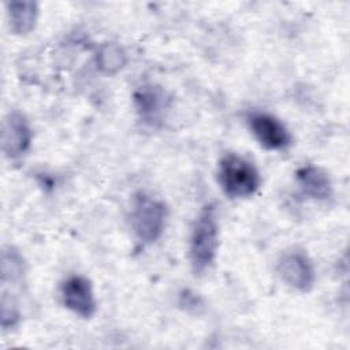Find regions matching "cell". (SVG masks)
<instances>
[{
  "label": "cell",
  "mask_w": 350,
  "mask_h": 350,
  "mask_svg": "<svg viewBox=\"0 0 350 350\" xmlns=\"http://www.w3.org/2000/svg\"><path fill=\"white\" fill-rule=\"evenodd\" d=\"M179 305L182 308H185L186 310H194V312H198L200 308L204 306L202 304V299L196 294V293H191L190 290H183L180 294H179Z\"/></svg>",
  "instance_id": "13"
},
{
  "label": "cell",
  "mask_w": 350,
  "mask_h": 350,
  "mask_svg": "<svg viewBox=\"0 0 350 350\" xmlns=\"http://www.w3.org/2000/svg\"><path fill=\"white\" fill-rule=\"evenodd\" d=\"M60 298L66 309L82 319L93 317L97 310L93 284L82 275H71L62 283Z\"/></svg>",
  "instance_id": "6"
},
{
  "label": "cell",
  "mask_w": 350,
  "mask_h": 350,
  "mask_svg": "<svg viewBox=\"0 0 350 350\" xmlns=\"http://www.w3.org/2000/svg\"><path fill=\"white\" fill-rule=\"evenodd\" d=\"M295 179L301 191L316 201H327L332 197L334 187L328 172L313 164H305L295 171Z\"/></svg>",
  "instance_id": "9"
},
{
  "label": "cell",
  "mask_w": 350,
  "mask_h": 350,
  "mask_svg": "<svg viewBox=\"0 0 350 350\" xmlns=\"http://www.w3.org/2000/svg\"><path fill=\"white\" fill-rule=\"evenodd\" d=\"M217 182L228 198H247L258 190L261 178L252 161L237 153H226L217 165Z\"/></svg>",
  "instance_id": "2"
},
{
  "label": "cell",
  "mask_w": 350,
  "mask_h": 350,
  "mask_svg": "<svg viewBox=\"0 0 350 350\" xmlns=\"http://www.w3.org/2000/svg\"><path fill=\"white\" fill-rule=\"evenodd\" d=\"M168 217L167 205L144 191L134 196L130 211V226L135 238L145 245L156 242L164 232Z\"/></svg>",
  "instance_id": "3"
},
{
  "label": "cell",
  "mask_w": 350,
  "mask_h": 350,
  "mask_svg": "<svg viewBox=\"0 0 350 350\" xmlns=\"http://www.w3.org/2000/svg\"><path fill=\"white\" fill-rule=\"evenodd\" d=\"M249 130L256 141L267 150H282L291 144V134L286 124L272 113L253 111L246 118Z\"/></svg>",
  "instance_id": "5"
},
{
  "label": "cell",
  "mask_w": 350,
  "mask_h": 350,
  "mask_svg": "<svg viewBox=\"0 0 350 350\" xmlns=\"http://www.w3.org/2000/svg\"><path fill=\"white\" fill-rule=\"evenodd\" d=\"M96 63H97V68L103 74L113 75L126 66L127 55L119 44L105 42L98 48Z\"/></svg>",
  "instance_id": "11"
},
{
  "label": "cell",
  "mask_w": 350,
  "mask_h": 350,
  "mask_svg": "<svg viewBox=\"0 0 350 350\" xmlns=\"http://www.w3.org/2000/svg\"><path fill=\"white\" fill-rule=\"evenodd\" d=\"M219 250V221L215 205H205L191 227L189 258L196 275H202L215 262Z\"/></svg>",
  "instance_id": "1"
},
{
  "label": "cell",
  "mask_w": 350,
  "mask_h": 350,
  "mask_svg": "<svg viewBox=\"0 0 350 350\" xmlns=\"http://www.w3.org/2000/svg\"><path fill=\"white\" fill-rule=\"evenodd\" d=\"M10 29L16 36L31 33L37 25L40 8L36 1L14 0L5 4Z\"/></svg>",
  "instance_id": "10"
},
{
  "label": "cell",
  "mask_w": 350,
  "mask_h": 350,
  "mask_svg": "<svg viewBox=\"0 0 350 350\" xmlns=\"http://www.w3.org/2000/svg\"><path fill=\"white\" fill-rule=\"evenodd\" d=\"M25 272L23 258L12 246H7L1 253V286L18 284L22 282Z\"/></svg>",
  "instance_id": "12"
},
{
  "label": "cell",
  "mask_w": 350,
  "mask_h": 350,
  "mask_svg": "<svg viewBox=\"0 0 350 350\" xmlns=\"http://www.w3.org/2000/svg\"><path fill=\"white\" fill-rule=\"evenodd\" d=\"M33 131L25 118L18 111L5 115L1 124V150L5 157L15 160L22 157L31 146Z\"/></svg>",
  "instance_id": "7"
},
{
  "label": "cell",
  "mask_w": 350,
  "mask_h": 350,
  "mask_svg": "<svg viewBox=\"0 0 350 350\" xmlns=\"http://www.w3.org/2000/svg\"><path fill=\"white\" fill-rule=\"evenodd\" d=\"M165 92L156 85H142L134 93V105L141 120L149 126H157L163 122L167 109Z\"/></svg>",
  "instance_id": "8"
},
{
  "label": "cell",
  "mask_w": 350,
  "mask_h": 350,
  "mask_svg": "<svg viewBox=\"0 0 350 350\" xmlns=\"http://www.w3.org/2000/svg\"><path fill=\"white\" fill-rule=\"evenodd\" d=\"M276 272L284 284L299 293H309L316 282L313 262L302 250L286 252L278 261Z\"/></svg>",
  "instance_id": "4"
}]
</instances>
